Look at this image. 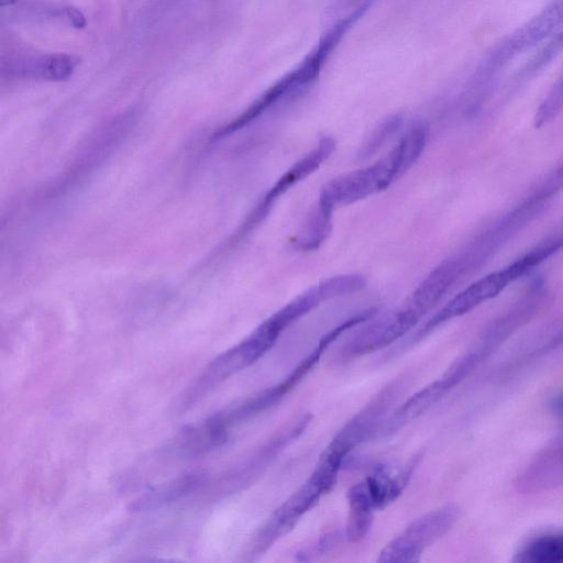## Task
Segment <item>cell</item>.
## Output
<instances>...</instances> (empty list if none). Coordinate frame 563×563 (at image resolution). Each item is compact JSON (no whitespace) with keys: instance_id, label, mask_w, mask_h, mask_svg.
<instances>
[{"instance_id":"d6986e66","label":"cell","mask_w":563,"mask_h":563,"mask_svg":"<svg viewBox=\"0 0 563 563\" xmlns=\"http://www.w3.org/2000/svg\"><path fill=\"white\" fill-rule=\"evenodd\" d=\"M553 410L560 415L563 416V395L558 397L553 404Z\"/></svg>"},{"instance_id":"30bf717a","label":"cell","mask_w":563,"mask_h":563,"mask_svg":"<svg viewBox=\"0 0 563 563\" xmlns=\"http://www.w3.org/2000/svg\"><path fill=\"white\" fill-rule=\"evenodd\" d=\"M456 384L457 382L446 371L440 378L422 387L406 399L388 419L384 420L378 432L389 434L417 419Z\"/></svg>"},{"instance_id":"44dd1931","label":"cell","mask_w":563,"mask_h":563,"mask_svg":"<svg viewBox=\"0 0 563 563\" xmlns=\"http://www.w3.org/2000/svg\"><path fill=\"white\" fill-rule=\"evenodd\" d=\"M562 460H563V453H562Z\"/></svg>"},{"instance_id":"2e32d148","label":"cell","mask_w":563,"mask_h":563,"mask_svg":"<svg viewBox=\"0 0 563 563\" xmlns=\"http://www.w3.org/2000/svg\"><path fill=\"white\" fill-rule=\"evenodd\" d=\"M563 111V75L553 84L534 114V126L540 129L551 123Z\"/></svg>"},{"instance_id":"9c48e42d","label":"cell","mask_w":563,"mask_h":563,"mask_svg":"<svg viewBox=\"0 0 563 563\" xmlns=\"http://www.w3.org/2000/svg\"><path fill=\"white\" fill-rule=\"evenodd\" d=\"M279 339V334L264 321L243 341L227 350L207 366L202 380L222 382L243 371L264 356Z\"/></svg>"},{"instance_id":"7a4b0ae2","label":"cell","mask_w":563,"mask_h":563,"mask_svg":"<svg viewBox=\"0 0 563 563\" xmlns=\"http://www.w3.org/2000/svg\"><path fill=\"white\" fill-rule=\"evenodd\" d=\"M422 155L420 144L401 136L394 148L378 162L329 180L321 189L320 203L335 209L387 189L409 170Z\"/></svg>"},{"instance_id":"7c38bea8","label":"cell","mask_w":563,"mask_h":563,"mask_svg":"<svg viewBox=\"0 0 563 563\" xmlns=\"http://www.w3.org/2000/svg\"><path fill=\"white\" fill-rule=\"evenodd\" d=\"M333 211V209L318 202L302 231L295 239L294 246L302 252L319 249L331 233Z\"/></svg>"},{"instance_id":"4fadbf2b","label":"cell","mask_w":563,"mask_h":563,"mask_svg":"<svg viewBox=\"0 0 563 563\" xmlns=\"http://www.w3.org/2000/svg\"><path fill=\"white\" fill-rule=\"evenodd\" d=\"M519 561L530 563L563 562V533L548 534L531 541L520 552Z\"/></svg>"},{"instance_id":"8fae6325","label":"cell","mask_w":563,"mask_h":563,"mask_svg":"<svg viewBox=\"0 0 563 563\" xmlns=\"http://www.w3.org/2000/svg\"><path fill=\"white\" fill-rule=\"evenodd\" d=\"M205 476L199 473H189L162 484L145 493L131 504L132 511H145L161 508L165 505L191 494L202 484Z\"/></svg>"},{"instance_id":"3957f363","label":"cell","mask_w":563,"mask_h":563,"mask_svg":"<svg viewBox=\"0 0 563 563\" xmlns=\"http://www.w3.org/2000/svg\"><path fill=\"white\" fill-rule=\"evenodd\" d=\"M562 23L563 0H551L537 15L496 44L474 73L467 91V106L476 108L509 63L551 36Z\"/></svg>"},{"instance_id":"ac0fdd59","label":"cell","mask_w":563,"mask_h":563,"mask_svg":"<svg viewBox=\"0 0 563 563\" xmlns=\"http://www.w3.org/2000/svg\"><path fill=\"white\" fill-rule=\"evenodd\" d=\"M64 15L74 27L82 29L86 26V18L78 9L67 7L64 9Z\"/></svg>"},{"instance_id":"8992f818","label":"cell","mask_w":563,"mask_h":563,"mask_svg":"<svg viewBox=\"0 0 563 563\" xmlns=\"http://www.w3.org/2000/svg\"><path fill=\"white\" fill-rule=\"evenodd\" d=\"M333 486L312 472L309 478L274 510L255 537L250 555L258 558L264 554L276 541L287 534Z\"/></svg>"},{"instance_id":"9a60e30c","label":"cell","mask_w":563,"mask_h":563,"mask_svg":"<svg viewBox=\"0 0 563 563\" xmlns=\"http://www.w3.org/2000/svg\"><path fill=\"white\" fill-rule=\"evenodd\" d=\"M404 119L400 114L390 115L382 121L358 151L360 159H367L376 154L401 129Z\"/></svg>"},{"instance_id":"e0dca14e","label":"cell","mask_w":563,"mask_h":563,"mask_svg":"<svg viewBox=\"0 0 563 563\" xmlns=\"http://www.w3.org/2000/svg\"><path fill=\"white\" fill-rule=\"evenodd\" d=\"M79 59L69 54H54L45 57L40 65V73L44 79L60 81L68 79Z\"/></svg>"},{"instance_id":"52a82bcc","label":"cell","mask_w":563,"mask_h":563,"mask_svg":"<svg viewBox=\"0 0 563 563\" xmlns=\"http://www.w3.org/2000/svg\"><path fill=\"white\" fill-rule=\"evenodd\" d=\"M335 141L330 136L319 140L317 145L295 162L263 195L241 229L246 234L269 213L275 202L291 187L314 173L334 152Z\"/></svg>"},{"instance_id":"6da1fadb","label":"cell","mask_w":563,"mask_h":563,"mask_svg":"<svg viewBox=\"0 0 563 563\" xmlns=\"http://www.w3.org/2000/svg\"><path fill=\"white\" fill-rule=\"evenodd\" d=\"M561 250H563V235L555 233L538 243L505 267L471 283L423 323L411 335L410 343H408L407 346L422 340L428 333L442 323L463 316L496 297L508 285L526 274H529L534 267H538Z\"/></svg>"},{"instance_id":"5bb4252c","label":"cell","mask_w":563,"mask_h":563,"mask_svg":"<svg viewBox=\"0 0 563 563\" xmlns=\"http://www.w3.org/2000/svg\"><path fill=\"white\" fill-rule=\"evenodd\" d=\"M563 51V23L551 35L548 42L530 58L515 78V85L520 86L534 77Z\"/></svg>"},{"instance_id":"ba28073f","label":"cell","mask_w":563,"mask_h":563,"mask_svg":"<svg viewBox=\"0 0 563 563\" xmlns=\"http://www.w3.org/2000/svg\"><path fill=\"white\" fill-rule=\"evenodd\" d=\"M422 316L406 301L362 329L343 349L344 357L379 351L398 341L418 324Z\"/></svg>"},{"instance_id":"277c9868","label":"cell","mask_w":563,"mask_h":563,"mask_svg":"<svg viewBox=\"0 0 563 563\" xmlns=\"http://www.w3.org/2000/svg\"><path fill=\"white\" fill-rule=\"evenodd\" d=\"M416 460L398 471L379 467L347 492L349 516L345 536L352 542L364 539L371 530L375 510L396 500L407 486Z\"/></svg>"},{"instance_id":"ffe728a7","label":"cell","mask_w":563,"mask_h":563,"mask_svg":"<svg viewBox=\"0 0 563 563\" xmlns=\"http://www.w3.org/2000/svg\"><path fill=\"white\" fill-rule=\"evenodd\" d=\"M14 2H15V0H0V5L1 7L11 5Z\"/></svg>"},{"instance_id":"5b68a950","label":"cell","mask_w":563,"mask_h":563,"mask_svg":"<svg viewBox=\"0 0 563 563\" xmlns=\"http://www.w3.org/2000/svg\"><path fill=\"white\" fill-rule=\"evenodd\" d=\"M456 517L457 510L452 505L443 506L418 517L382 549L377 562H418L422 552L451 529Z\"/></svg>"}]
</instances>
